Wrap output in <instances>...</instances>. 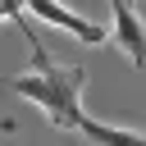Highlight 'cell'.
Instances as JSON below:
<instances>
[{"instance_id": "obj_1", "label": "cell", "mask_w": 146, "mask_h": 146, "mask_svg": "<svg viewBox=\"0 0 146 146\" xmlns=\"http://www.w3.org/2000/svg\"><path fill=\"white\" fill-rule=\"evenodd\" d=\"M5 87H9L14 96L32 100V105L50 119V128H59V132H78V119L87 114V110H82V87H87V68H82V64H59V59L41 55L32 73L9 78Z\"/></svg>"}, {"instance_id": "obj_2", "label": "cell", "mask_w": 146, "mask_h": 146, "mask_svg": "<svg viewBox=\"0 0 146 146\" xmlns=\"http://www.w3.org/2000/svg\"><path fill=\"white\" fill-rule=\"evenodd\" d=\"M23 9H27V14H36L41 23H50V27H59V32L78 36L82 46H105V27H100V23H91V18H82L78 9H68V5H59V0H23Z\"/></svg>"}, {"instance_id": "obj_3", "label": "cell", "mask_w": 146, "mask_h": 146, "mask_svg": "<svg viewBox=\"0 0 146 146\" xmlns=\"http://www.w3.org/2000/svg\"><path fill=\"white\" fill-rule=\"evenodd\" d=\"M114 23H110V41L128 55L132 68H146V18L132 9V0H110Z\"/></svg>"}, {"instance_id": "obj_4", "label": "cell", "mask_w": 146, "mask_h": 146, "mask_svg": "<svg viewBox=\"0 0 146 146\" xmlns=\"http://www.w3.org/2000/svg\"><path fill=\"white\" fill-rule=\"evenodd\" d=\"M78 132L91 141V146H146V137L141 132H132V128H119V123H100V119H78Z\"/></svg>"}, {"instance_id": "obj_5", "label": "cell", "mask_w": 146, "mask_h": 146, "mask_svg": "<svg viewBox=\"0 0 146 146\" xmlns=\"http://www.w3.org/2000/svg\"><path fill=\"white\" fill-rule=\"evenodd\" d=\"M0 23H14V27L27 36V46H32V59H41V55H46L41 36H36V32H32V23H27V9H23V0H0Z\"/></svg>"}]
</instances>
